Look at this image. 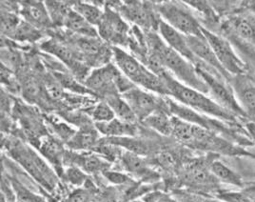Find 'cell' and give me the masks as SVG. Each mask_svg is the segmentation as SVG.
Segmentation results:
<instances>
[{
  "label": "cell",
  "instance_id": "1",
  "mask_svg": "<svg viewBox=\"0 0 255 202\" xmlns=\"http://www.w3.org/2000/svg\"><path fill=\"white\" fill-rule=\"evenodd\" d=\"M160 77L164 80L168 96H171V98L178 103L199 114L221 120L226 123L237 122L238 117H235L234 114L219 106L208 95L181 83L168 71H165Z\"/></svg>",
  "mask_w": 255,
  "mask_h": 202
},
{
  "label": "cell",
  "instance_id": "2",
  "mask_svg": "<svg viewBox=\"0 0 255 202\" xmlns=\"http://www.w3.org/2000/svg\"><path fill=\"white\" fill-rule=\"evenodd\" d=\"M148 41L150 52L159 58L164 68L170 74L171 73L173 77L175 76L181 83L208 95L207 85L198 75L193 64L170 48L160 35L149 33Z\"/></svg>",
  "mask_w": 255,
  "mask_h": 202
},
{
  "label": "cell",
  "instance_id": "3",
  "mask_svg": "<svg viewBox=\"0 0 255 202\" xmlns=\"http://www.w3.org/2000/svg\"><path fill=\"white\" fill-rule=\"evenodd\" d=\"M113 54L118 70L129 81L150 93L168 96L164 80L158 75L153 74L147 67H145V65L140 63L135 57L118 47L113 49Z\"/></svg>",
  "mask_w": 255,
  "mask_h": 202
},
{
  "label": "cell",
  "instance_id": "4",
  "mask_svg": "<svg viewBox=\"0 0 255 202\" xmlns=\"http://www.w3.org/2000/svg\"><path fill=\"white\" fill-rule=\"evenodd\" d=\"M196 71L199 76L202 78L203 81L208 88V96L216 102L219 106L222 107L225 110L234 114L238 118H246L244 113L239 106L235 96H234L233 88L228 85L221 79L222 76H216L212 72H209L208 69L195 66Z\"/></svg>",
  "mask_w": 255,
  "mask_h": 202
},
{
  "label": "cell",
  "instance_id": "5",
  "mask_svg": "<svg viewBox=\"0 0 255 202\" xmlns=\"http://www.w3.org/2000/svg\"><path fill=\"white\" fill-rule=\"evenodd\" d=\"M162 20L186 36H202V26L195 16L182 5L166 2L159 6Z\"/></svg>",
  "mask_w": 255,
  "mask_h": 202
},
{
  "label": "cell",
  "instance_id": "6",
  "mask_svg": "<svg viewBox=\"0 0 255 202\" xmlns=\"http://www.w3.org/2000/svg\"><path fill=\"white\" fill-rule=\"evenodd\" d=\"M202 33L211 45L217 60L229 75L235 76L246 74L247 67L240 57L235 53L231 43L222 36L213 33L204 27H202Z\"/></svg>",
  "mask_w": 255,
  "mask_h": 202
},
{
  "label": "cell",
  "instance_id": "7",
  "mask_svg": "<svg viewBox=\"0 0 255 202\" xmlns=\"http://www.w3.org/2000/svg\"><path fill=\"white\" fill-rule=\"evenodd\" d=\"M122 95V97L127 101L128 104L133 111L136 118L142 122L158 110L169 111L166 98L161 99L153 93L142 90L136 86Z\"/></svg>",
  "mask_w": 255,
  "mask_h": 202
},
{
  "label": "cell",
  "instance_id": "8",
  "mask_svg": "<svg viewBox=\"0 0 255 202\" xmlns=\"http://www.w3.org/2000/svg\"><path fill=\"white\" fill-rule=\"evenodd\" d=\"M235 98L241 107L246 118L255 121V80L248 75H235L232 79Z\"/></svg>",
  "mask_w": 255,
  "mask_h": 202
},
{
  "label": "cell",
  "instance_id": "9",
  "mask_svg": "<svg viewBox=\"0 0 255 202\" xmlns=\"http://www.w3.org/2000/svg\"><path fill=\"white\" fill-rule=\"evenodd\" d=\"M158 31L160 37L172 50L181 54L194 66H204V64L201 63L191 52L186 35L176 31L163 20L158 22Z\"/></svg>",
  "mask_w": 255,
  "mask_h": 202
},
{
  "label": "cell",
  "instance_id": "10",
  "mask_svg": "<svg viewBox=\"0 0 255 202\" xmlns=\"http://www.w3.org/2000/svg\"><path fill=\"white\" fill-rule=\"evenodd\" d=\"M187 41L190 46L191 52L194 56L204 65H209L211 69L219 73L225 78L231 80L233 76L229 75L223 67L217 60V57L213 51L211 45L207 41V39L202 36H186Z\"/></svg>",
  "mask_w": 255,
  "mask_h": 202
},
{
  "label": "cell",
  "instance_id": "11",
  "mask_svg": "<svg viewBox=\"0 0 255 202\" xmlns=\"http://www.w3.org/2000/svg\"><path fill=\"white\" fill-rule=\"evenodd\" d=\"M121 72L112 64L93 71L85 79V87L90 91L107 92L116 88V80Z\"/></svg>",
  "mask_w": 255,
  "mask_h": 202
},
{
  "label": "cell",
  "instance_id": "12",
  "mask_svg": "<svg viewBox=\"0 0 255 202\" xmlns=\"http://www.w3.org/2000/svg\"><path fill=\"white\" fill-rule=\"evenodd\" d=\"M99 33L102 38L112 42L120 43L125 39L128 31L127 24L116 12L108 11L98 24Z\"/></svg>",
  "mask_w": 255,
  "mask_h": 202
},
{
  "label": "cell",
  "instance_id": "13",
  "mask_svg": "<svg viewBox=\"0 0 255 202\" xmlns=\"http://www.w3.org/2000/svg\"><path fill=\"white\" fill-rule=\"evenodd\" d=\"M96 130L103 136L119 139L133 137L137 132L134 123H128L126 121L120 120L117 117L109 122L96 123Z\"/></svg>",
  "mask_w": 255,
  "mask_h": 202
},
{
  "label": "cell",
  "instance_id": "14",
  "mask_svg": "<svg viewBox=\"0 0 255 202\" xmlns=\"http://www.w3.org/2000/svg\"><path fill=\"white\" fill-rule=\"evenodd\" d=\"M21 13L27 22L35 28L48 27L52 21L46 5L41 2H26L22 5Z\"/></svg>",
  "mask_w": 255,
  "mask_h": 202
},
{
  "label": "cell",
  "instance_id": "15",
  "mask_svg": "<svg viewBox=\"0 0 255 202\" xmlns=\"http://www.w3.org/2000/svg\"><path fill=\"white\" fill-rule=\"evenodd\" d=\"M229 28L239 37L255 43V17L252 15H235L229 22Z\"/></svg>",
  "mask_w": 255,
  "mask_h": 202
},
{
  "label": "cell",
  "instance_id": "16",
  "mask_svg": "<svg viewBox=\"0 0 255 202\" xmlns=\"http://www.w3.org/2000/svg\"><path fill=\"white\" fill-rule=\"evenodd\" d=\"M121 11L128 20L134 22L135 24L144 28L151 26L154 20L152 19L150 11L143 4L138 2H131L130 4H126L122 8Z\"/></svg>",
  "mask_w": 255,
  "mask_h": 202
},
{
  "label": "cell",
  "instance_id": "17",
  "mask_svg": "<svg viewBox=\"0 0 255 202\" xmlns=\"http://www.w3.org/2000/svg\"><path fill=\"white\" fill-rule=\"evenodd\" d=\"M122 162L129 173L133 174L134 176L142 178V179H149V180H156L157 176L149 170L147 167L145 161L139 158L135 153L127 152L122 156Z\"/></svg>",
  "mask_w": 255,
  "mask_h": 202
},
{
  "label": "cell",
  "instance_id": "18",
  "mask_svg": "<svg viewBox=\"0 0 255 202\" xmlns=\"http://www.w3.org/2000/svg\"><path fill=\"white\" fill-rule=\"evenodd\" d=\"M143 123L148 127L153 129L163 136H171L173 122L172 116H170L168 110H158L149 117H147Z\"/></svg>",
  "mask_w": 255,
  "mask_h": 202
},
{
  "label": "cell",
  "instance_id": "19",
  "mask_svg": "<svg viewBox=\"0 0 255 202\" xmlns=\"http://www.w3.org/2000/svg\"><path fill=\"white\" fill-rule=\"evenodd\" d=\"M98 131L91 127L81 129L68 141V146L72 150H88L96 145Z\"/></svg>",
  "mask_w": 255,
  "mask_h": 202
},
{
  "label": "cell",
  "instance_id": "20",
  "mask_svg": "<svg viewBox=\"0 0 255 202\" xmlns=\"http://www.w3.org/2000/svg\"><path fill=\"white\" fill-rule=\"evenodd\" d=\"M210 171L217 181H222L224 183L237 186V187L243 186L242 178L236 172L232 170L229 166H227L219 160L213 161L211 164Z\"/></svg>",
  "mask_w": 255,
  "mask_h": 202
},
{
  "label": "cell",
  "instance_id": "21",
  "mask_svg": "<svg viewBox=\"0 0 255 202\" xmlns=\"http://www.w3.org/2000/svg\"><path fill=\"white\" fill-rule=\"evenodd\" d=\"M107 103L113 109L116 117L118 119L128 123H134L137 120L133 111L122 96L111 95L108 97Z\"/></svg>",
  "mask_w": 255,
  "mask_h": 202
},
{
  "label": "cell",
  "instance_id": "22",
  "mask_svg": "<svg viewBox=\"0 0 255 202\" xmlns=\"http://www.w3.org/2000/svg\"><path fill=\"white\" fill-rule=\"evenodd\" d=\"M64 25L74 32L85 35L86 37L96 36V31L92 27V25L75 10L69 11L64 22Z\"/></svg>",
  "mask_w": 255,
  "mask_h": 202
},
{
  "label": "cell",
  "instance_id": "23",
  "mask_svg": "<svg viewBox=\"0 0 255 202\" xmlns=\"http://www.w3.org/2000/svg\"><path fill=\"white\" fill-rule=\"evenodd\" d=\"M41 48L44 51L55 55L58 59L63 61L64 63L67 64V66L72 68H75L77 66L75 54L69 48L64 46L63 44L54 40H51V41L44 43Z\"/></svg>",
  "mask_w": 255,
  "mask_h": 202
},
{
  "label": "cell",
  "instance_id": "24",
  "mask_svg": "<svg viewBox=\"0 0 255 202\" xmlns=\"http://www.w3.org/2000/svg\"><path fill=\"white\" fill-rule=\"evenodd\" d=\"M40 151L45 158H47L55 165H60L61 160L65 157L61 144L55 139H50V138L42 141Z\"/></svg>",
  "mask_w": 255,
  "mask_h": 202
},
{
  "label": "cell",
  "instance_id": "25",
  "mask_svg": "<svg viewBox=\"0 0 255 202\" xmlns=\"http://www.w3.org/2000/svg\"><path fill=\"white\" fill-rule=\"evenodd\" d=\"M74 159L75 164L87 173H96L99 171L106 172L109 166L104 160L96 156H77Z\"/></svg>",
  "mask_w": 255,
  "mask_h": 202
},
{
  "label": "cell",
  "instance_id": "26",
  "mask_svg": "<svg viewBox=\"0 0 255 202\" xmlns=\"http://www.w3.org/2000/svg\"><path fill=\"white\" fill-rule=\"evenodd\" d=\"M185 181L190 182L191 184L205 185L213 183L217 180L213 177L211 171L209 172L200 166H192L190 169L186 171Z\"/></svg>",
  "mask_w": 255,
  "mask_h": 202
},
{
  "label": "cell",
  "instance_id": "27",
  "mask_svg": "<svg viewBox=\"0 0 255 202\" xmlns=\"http://www.w3.org/2000/svg\"><path fill=\"white\" fill-rule=\"evenodd\" d=\"M74 10L76 12H78L91 25H97V26L101 21L104 14L96 6L83 3V2H78L75 4Z\"/></svg>",
  "mask_w": 255,
  "mask_h": 202
},
{
  "label": "cell",
  "instance_id": "28",
  "mask_svg": "<svg viewBox=\"0 0 255 202\" xmlns=\"http://www.w3.org/2000/svg\"><path fill=\"white\" fill-rule=\"evenodd\" d=\"M47 3L48 4H46V7L48 9L51 19L56 24H64L69 11L72 9H70L67 4H64L61 2L51 1Z\"/></svg>",
  "mask_w": 255,
  "mask_h": 202
},
{
  "label": "cell",
  "instance_id": "29",
  "mask_svg": "<svg viewBox=\"0 0 255 202\" xmlns=\"http://www.w3.org/2000/svg\"><path fill=\"white\" fill-rule=\"evenodd\" d=\"M92 117L96 123L109 122L116 118V115L111 106L107 102L98 103L92 111Z\"/></svg>",
  "mask_w": 255,
  "mask_h": 202
},
{
  "label": "cell",
  "instance_id": "30",
  "mask_svg": "<svg viewBox=\"0 0 255 202\" xmlns=\"http://www.w3.org/2000/svg\"><path fill=\"white\" fill-rule=\"evenodd\" d=\"M13 36L18 40L32 41L38 38L39 32L37 29L28 22H20Z\"/></svg>",
  "mask_w": 255,
  "mask_h": 202
},
{
  "label": "cell",
  "instance_id": "31",
  "mask_svg": "<svg viewBox=\"0 0 255 202\" xmlns=\"http://www.w3.org/2000/svg\"><path fill=\"white\" fill-rule=\"evenodd\" d=\"M80 50L87 55H97L101 51V44L96 37H84L78 40Z\"/></svg>",
  "mask_w": 255,
  "mask_h": 202
},
{
  "label": "cell",
  "instance_id": "32",
  "mask_svg": "<svg viewBox=\"0 0 255 202\" xmlns=\"http://www.w3.org/2000/svg\"><path fill=\"white\" fill-rule=\"evenodd\" d=\"M1 29L2 32H4L7 35L13 36L14 32L16 31L18 25L20 24V21L18 19V17H16L15 15L11 14V13H2V17H1Z\"/></svg>",
  "mask_w": 255,
  "mask_h": 202
},
{
  "label": "cell",
  "instance_id": "33",
  "mask_svg": "<svg viewBox=\"0 0 255 202\" xmlns=\"http://www.w3.org/2000/svg\"><path fill=\"white\" fill-rule=\"evenodd\" d=\"M216 198L223 202H255L245 192H218L216 194Z\"/></svg>",
  "mask_w": 255,
  "mask_h": 202
},
{
  "label": "cell",
  "instance_id": "34",
  "mask_svg": "<svg viewBox=\"0 0 255 202\" xmlns=\"http://www.w3.org/2000/svg\"><path fill=\"white\" fill-rule=\"evenodd\" d=\"M66 180L74 185H82L87 181L85 172L78 167H71L65 172Z\"/></svg>",
  "mask_w": 255,
  "mask_h": 202
},
{
  "label": "cell",
  "instance_id": "35",
  "mask_svg": "<svg viewBox=\"0 0 255 202\" xmlns=\"http://www.w3.org/2000/svg\"><path fill=\"white\" fill-rule=\"evenodd\" d=\"M23 93L24 96H27L29 99H36L39 97L40 87L37 80L33 77H28L23 84Z\"/></svg>",
  "mask_w": 255,
  "mask_h": 202
},
{
  "label": "cell",
  "instance_id": "36",
  "mask_svg": "<svg viewBox=\"0 0 255 202\" xmlns=\"http://www.w3.org/2000/svg\"><path fill=\"white\" fill-rule=\"evenodd\" d=\"M57 81L61 84L62 87L66 88V89H70L72 91H75L77 93H81V94H84V93H90L91 91L83 87V86L78 84L75 79L67 76V75H57Z\"/></svg>",
  "mask_w": 255,
  "mask_h": 202
},
{
  "label": "cell",
  "instance_id": "37",
  "mask_svg": "<svg viewBox=\"0 0 255 202\" xmlns=\"http://www.w3.org/2000/svg\"><path fill=\"white\" fill-rule=\"evenodd\" d=\"M142 202H179L175 198L161 191L150 192L142 198Z\"/></svg>",
  "mask_w": 255,
  "mask_h": 202
},
{
  "label": "cell",
  "instance_id": "38",
  "mask_svg": "<svg viewBox=\"0 0 255 202\" xmlns=\"http://www.w3.org/2000/svg\"><path fill=\"white\" fill-rule=\"evenodd\" d=\"M175 199L179 202H223L219 201L218 199L213 200L198 195H191L185 193H178L177 196H175Z\"/></svg>",
  "mask_w": 255,
  "mask_h": 202
},
{
  "label": "cell",
  "instance_id": "39",
  "mask_svg": "<svg viewBox=\"0 0 255 202\" xmlns=\"http://www.w3.org/2000/svg\"><path fill=\"white\" fill-rule=\"evenodd\" d=\"M62 86L57 81H48L46 84V89L47 92L49 94V96H51L53 99H60L63 96V91H62Z\"/></svg>",
  "mask_w": 255,
  "mask_h": 202
},
{
  "label": "cell",
  "instance_id": "40",
  "mask_svg": "<svg viewBox=\"0 0 255 202\" xmlns=\"http://www.w3.org/2000/svg\"><path fill=\"white\" fill-rule=\"evenodd\" d=\"M91 199V194L85 189H78L74 192L68 198L67 202H89Z\"/></svg>",
  "mask_w": 255,
  "mask_h": 202
},
{
  "label": "cell",
  "instance_id": "41",
  "mask_svg": "<svg viewBox=\"0 0 255 202\" xmlns=\"http://www.w3.org/2000/svg\"><path fill=\"white\" fill-rule=\"evenodd\" d=\"M104 176L106 177L107 180L114 183V184H123L128 181L127 176L117 173V172H104Z\"/></svg>",
  "mask_w": 255,
  "mask_h": 202
},
{
  "label": "cell",
  "instance_id": "42",
  "mask_svg": "<svg viewBox=\"0 0 255 202\" xmlns=\"http://www.w3.org/2000/svg\"><path fill=\"white\" fill-rule=\"evenodd\" d=\"M251 8L255 11V1L253 2V4H251Z\"/></svg>",
  "mask_w": 255,
  "mask_h": 202
},
{
  "label": "cell",
  "instance_id": "43",
  "mask_svg": "<svg viewBox=\"0 0 255 202\" xmlns=\"http://www.w3.org/2000/svg\"><path fill=\"white\" fill-rule=\"evenodd\" d=\"M249 153L251 154V157H252V158H255V153H252V152H249Z\"/></svg>",
  "mask_w": 255,
  "mask_h": 202
}]
</instances>
